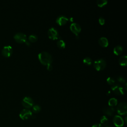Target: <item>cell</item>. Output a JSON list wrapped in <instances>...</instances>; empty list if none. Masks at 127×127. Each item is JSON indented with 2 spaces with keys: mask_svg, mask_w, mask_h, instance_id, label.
<instances>
[{
  "mask_svg": "<svg viewBox=\"0 0 127 127\" xmlns=\"http://www.w3.org/2000/svg\"><path fill=\"white\" fill-rule=\"evenodd\" d=\"M83 63L87 65H90L92 63V60L89 57H85L83 60Z\"/></svg>",
  "mask_w": 127,
  "mask_h": 127,
  "instance_id": "cell-22",
  "label": "cell"
},
{
  "mask_svg": "<svg viewBox=\"0 0 127 127\" xmlns=\"http://www.w3.org/2000/svg\"><path fill=\"white\" fill-rule=\"evenodd\" d=\"M99 44L103 47H106L108 45V39L105 37H102L99 39Z\"/></svg>",
  "mask_w": 127,
  "mask_h": 127,
  "instance_id": "cell-14",
  "label": "cell"
},
{
  "mask_svg": "<svg viewBox=\"0 0 127 127\" xmlns=\"http://www.w3.org/2000/svg\"><path fill=\"white\" fill-rule=\"evenodd\" d=\"M117 79L120 83H124L126 81L125 78L124 77H123V76H119L117 77Z\"/></svg>",
  "mask_w": 127,
  "mask_h": 127,
  "instance_id": "cell-25",
  "label": "cell"
},
{
  "mask_svg": "<svg viewBox=\"0 0 127 127\" xmlns=\"http://www.w3.org/2000/svg\"><path fill=\"white\" fill-rule=\"evenodd\" d=\"M125 88H126V89H127V83H125Z\"/></svg>",
  "mask_w": 127,
  "mask_h": 127,
  "instance_id": "cell-30",
  "label": "cell"
},
{
  "mask_svg": "<svg viewBox=\"0 0 127 127\" xmlns=\"http://www.w3.org/2000/svg\"><path fill=\"white\" fill-rule=\"evenodd\" d=\"M38 59L40 62L44 65L51 64L52 58L51 55L47 52H42L38 54Z\"/></svg>",
  "mask_w": 127,
  "mask_h": 127,
  "instance_id": "cell-1",
  "label": "cell"
},
{
  "mask_svg": "<svg viewBox=\"0 0 127 127\" xmlns=\"http://www.w3.org/2000/svg\"><path fill=\"white\" fill-rule=\"evenodd\" d=\"M48 35L49 37L52 40L57 39L59 37V32L54 27H51L48 30Z\"/></svg>",
  "mask_w": 127,
  "mask_h": 127,
  "instance_id": "cell-7",
  "label": "cell"
},
{
  "mask_svg": "<svg viewBox=\"0 0 127 127\" xmlns=\"http://www.w3.org/2000/svg\"><path fill=\"white\" fill-rule=\"evenodd\" d=\"M99 23L101 25H103L105 24V19L102 17H100L99 19Z\"/></svg>",
  "mask_w": 127,
  "mask_h": 127,
  "instance_id": "cell-26",
  "label": "cell"
},
{
  "mask_svg": "<svg viewBox=\"0 0 127 127\" xmlns=\"http://www.w3.org/2000/svg\"><path fill=\"white\" fill-rule=\"evenodd\" d=\"M107 82L111 85H114L115 83V80L112 77H109L107 78Z\"/></svg>",
  "mask_w": 127,
  "mask_h": 127,
  "instance_id": "cell-24",
  "label": "cell"
},
{
  "mask_svg": "<svg viewBox=\"0 0 127 127\" xmlns=\"http://www.w3.org/2000/svg\"><path fill=\"white\" fill-rule=\"evenodd\" d=\"M34 102L33 99L28 96L25 97L22 101V104L24 107L27 109H29L33 107Z\"/></svg>",
  "mask_w": 127,
  "mask_h": 127,
  "instance_id": "cell-4",
  "label": "cell"
},
{
  "mask_svg": "<svg viewBox=\"0 0 127 127\" xmlns=\"http://www.w3.org/2000/svg\"><path fill=\"white\" fill-rule=\"evenodd\" d=\"M14 38L17 42L20 43L25 42L27 40L26 35L23 32H18L14 35Z\"/></svg>",
  "mask_w": 127,
  "mask_h": 127,
  "instance_id": "cell-5",
  "label": "cell"
},
{
  "mask_svg": "<svg viewBox=\"0 0 127 127\" xmlns=\"http://www.w3.org/2000/svg\"><path fill=\"white\" fill-rule=\"evenodd\" d=\"M111 89L117 95H122L124 94V91L123 87L118 84H114L111 87Z\"/></svg>",
  "mask_w": 127,
  "mask_h": 127,
  "instance_id": "cell-10",
  "label": "cell"
},
{
  "mask_svg": "<svg viewBox=\"0 0 127 127\" xmlns=\"http://www.w3.org/2000/svg\"><path fill=\"white\" fill-rule=\"evenodd\" d=\"M57 46H58V47H59L60 48H65V46H66V43L65 42L62 40V39H60L58 41H57Z\"/></svg>",
  "mask_w": 127,
  "mask_h": 127,
  "instance_id": "cell-18",
  "label": "cell"
},
{
  "mask_svg": "<svg viewBox=\"0 0 127 127\" xmlns=\"http://www.w3.org/2000/svg\"><path fill=\"white\" fill-rule=\"evenodd\" d=\"M12 53L13 48L10 45H7L4 46L2 50V54L6 57H10Z\"/></svg>",
  "mask_w": 127,
  "mask_h": 127,
  "instance_id": "cell-8",
  "label": "cell"
},
{
  "mask_svg": "<svg viewBox=\"0 0 127 127\" xmlns=\"http://www.w3.org/2000/svg\"><path fill=\"white\" fill-rule=\"evenodd\" d=\"M38 37L36 35L34 34H31L28 37V40L29 41H30L31 42H35L37 40Z\"/></svg>",
  "mask_w": 127,
  "mask_h": 127,
  "instance_id": "cell-21",
  "label": "cell"
},
{
  "mask_svg": "<svg viewBox=\"0 0 127 127\" xmlns=\"http://www.w3.org/2000/svg\"><path fill=\"white\" fill-rule=\"evenodd\" d=\"M47 69L49 71H51L52 70V65H51V64H50L47 65Z\"/></svg>",
  "mask_w": 127,
  "mask_h": 127,
  "instance_id": "cell-27",
  "label": "cell"
},
{
  "mask_svg": "<svg viewBox=\"0 0 127 127\" xmlns=\"http://www.w3.org/2000/svg\"><path fill=\"white\" fill-rule=\"evenodd\" d=\"M119 63L120 65L125 66L127 64V57L126 55L121 56L119 59Z\"/></svg>",
  "mask_w": 127,
  "mask_h": 127,
  "instance_id": "cell-15",
  "label": "cell"
},
{
  "mask_svg": "<svg viewBox=\"0 0 127 127\" xmlns=\"http://www.w3.org/2000/svg\"><path fill=\"white\" fill-rule=\"evenodd\" d=\"M70 29L71 31L77 36L81 31V27L80 25L77 23L72 24L70 25Z\"/></svg>",
  "mask_w": 127,
  "mask_h": 127,
  "instance_id": "cell-11",
  "label": "cell"
},
{
  "mask_svg": "<svg viewBox=\"0 0 127 127\" xmlns=\"http://www.w3.org/2000/svg\"><path fill=\"white\" fill-rule=\"evenodd\" d=\"M100 122L103 125H104V126L107 125L108 123V119L106 116H103L101 118Z\"/></svg>",
  "mask_w": 127,
  "mask_h": 127,
  "instance_id": "cell-20",
  "label": "cell"
},
{
  "mask_svg": "<svg viewBox=\"0 0 127 127\" xmlns=\"http://www.w3.org/2000/svg\"><path fill=\"white\" fill-rule=\"evenodd\" d=\"M94 68L97 71L103 70L106 66V62L103 59H98L94 62L93 64Z\"/></svg>",
  "mask_w": 127,
  "mask_h": 127,
  "instance_id": "cell-2",
  "label": "cell"
},
{
  "mask_svg": "<svg viewBox=\"0 0 127 127\" xmlns=\"http://www.w3.org/2000/svg\"><path fill=\"white\" fill-rule=\"evenodd\" d=\"M113 123L117 127H122L124 125V121L123 119L119 115H116L113 118Z\"/></svg>",
  "mask_w": 127,
  "mask_h": 127,
  "instance_id": "cell-9",
  "label": "cell"
},
{
  "mask_svg": "<svg viewBox=\"0 0 127 127\" xmlns=\"http://www.w3.org/2000/svg\"><path fill=\"white\" fill-rule=\"evenodd\" d=\"M123 50V49L122 46H121V45H117L114 47L113 51L115 54L117 55H119L122 53Z\"/></svg>",
  "mask_w": 127,
  "mask_h": 127,
  "instance_id": "cell-16",
  "label": "cell"
},
{
  "mask_svg": "<svg viewBox=\"0 0 127 127\" xmlns=\"http://www.w3.org/2000/svg\"><path fill=\"white\" fill-rule=\"evenodd\" d=\"M32 116V112L28 109H25L23 110L20 114V118L24 120H27L29 119Z\"/></svg>",
  "mask_w": 127,
  "mask_h": 127,
  "instance_id": "cell-6",
  "label": "cell"
},
{
  "mask_svg": "<svg viewBox=\"0 0 127 127\" xmlns=\"http://www.w3.org/2000/svg\"><path fill=\"white\" fill-rule=\"evenodd\" d=\"M68 21L69 19L66 16H60L57 18L56 20V23L60 25H63L66 24Z\"/></svg>",
  "mask_w": 127,
  "mask_h": 127,
  "instance_id": "cell-12",
  "label": "cell"
},
{
  "mask_svg": "<svg viewBox=\"0 0 127 127\" xmlns=\"http://www.w3.org/2000/svg\"><path fill=\"white\" fill-rule=\"evenodd\" d=\"M108 3L107 0H98L97 1V4L99 7H102L106 5Z\"/></svg>",
  "mask_w": 127,
  "mask_h": 127,
  "instance_id": "cell-19",
  "label": "cell"
},
{
  "mask_svg": "<svg viewBox=\"0 0 127 127\" xmlns=\"http://www.w3.org/2000/svg\"><path fill=\"white\" fill-rule=\"evenodd\" d=\"M103 112L108 116H112L114 112H115V108L112 107H105L103 109Z\"/></svg>",
  "mask_w": 127,
  "mask_h": 127,
  "instance_id": "cell-13",
  "label": "cell"
},
{
  "mask_svg": "<svg viewBox=\"0 0 127 127\" xmlns=\"http://www.w3.org/2000/svg\"><path fill=\"white\" fill-rule=\"evenodd\" d=\"M107 127H112V126H108Z\"/></svg>",
  "mask_w": 127,
  "mask_h": 127,
  "instance_id": "cell-31",
  "label": "cell"
},
{
  "mask_svg": "<svg viewBox=\"0 0 127 127\" xmlns=\"http://www.w3.org/2000/svg\"><path fill=\"white\" fill-rule=\"evenodd\" d=\"M118 103V100L115 98H111L108 101V104L110 107H113L117 105Z\"/></svg>",
  "mask_w": 127,
  "mask_h": 127,
  "instance_id": "cell-17",
  "label": "cell"
},
{
  "mask_svg": "<svg viewBox=\"0 0 127 127\" xmlns=\"http://www.w3.org/2000/svg\"><path fill=\"white\" fill-rule=\"evenodd\" d=\"M92 127H102L101 125L100 124H96L93 125Z\"/></svg>",
  "mask_w": 127,
  "mask_h": 127,
  "instance_id": "cell-28",
  "label": "cell"
},
{
  "mask_svg": "<svg viewBox=\"0 0 127 127\" xmlns=\"http://www.w3.org/2000/svg\"><path fill=\"white\" fill-rule=\"evenodd\" d=\"M41 110V107L38 105H35L32 107V111L35 113H37Z\"/></svg>",
  "mask_w": 127,
  "mask_h": 127,
  "instance_id": "cell-23",
  "label": "cell"
},
{
  "mask_svg": "<svg viewBox=\"0 0 127 127\" xmlns=\"http://www.w3.org/2000/svg\"><path fill=\"white\" fill-rule=\"evenodd\" d=\"M25 43H26V44L27 45H28V46H29V45H30V42H29V41L26 40V41L25 42Z\"/></svg>",
  "mask_w": 127,
  "mask_h": 127,
  "instance_id": "cell-29",
  "label": "cell"
},
{
  "mask_svg": "<svg viewBox=\"0 0 127 127\" xmlns=\"http://www.w3.org/2000/svg\"><path fill=\"white\" fill-rule=\"evenodd\" d=\"M117 112L121 115H126L127 113V105L125 102H121L117 107Z\"/></svg>",
  "mask_w": 127,
  "mask_h": 127,
  "instance_id": "cell-3",
  "label": "cell"
}]
</instances>
